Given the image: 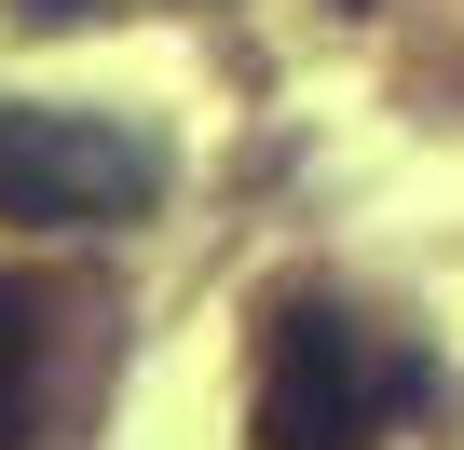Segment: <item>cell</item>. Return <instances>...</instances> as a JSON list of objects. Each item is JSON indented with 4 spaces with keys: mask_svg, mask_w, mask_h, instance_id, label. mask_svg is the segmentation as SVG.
<instances>
[{
    "mask_svg": "<svg viewBox=\"0 0 464 450\" xmlns=\"http://www.w3.org/2000/svg\"><path fill=\"white\" fill-rule=\"evenodd\" d=\"M423 396V355H369L355 314L328 301H287L274 341H260V450H382V423Z\"/></svg>",
    "mask_w": 464,
    "mask_h": 450,
    "instance_id": "cell-1",
    "label": "cell"
},
{
    "mask_svg": "<svg viewBox=\"0 0 464 450\" xmlns=\"http://www.w3.org/2000/svg\"><path fill=\"white\" fill-rule=\"evenodd\" d=\"M164 150L96 123V110H0V218L14 233H110V218H150Z\"/></svg>",
    "mask_w": 464,
    "mask_h": 450,
    "instance_id": "cell-2",
    "label": "cell"
},
{
    "mask_svg": "<svg viewBox=\"0 0 464 450\" xmlns=\"http://www.w3.org/2000/svg\"><path fill=\"white\" fill-rule=\"evenodd\" d=\"M28 314H42L28 287H0V382H14V369H28Z\"/></svg>",
    "mask_w": 464,
    "mask_h": 450,
    "instance_id": "cell-3",
    "label": "cell"
},
{
    "mask_svg": "<svg viewBox=\"0 0 464 450\" xmlns=\"http://www.w3.org/2000/svg\"><path fill=\"white\" fill-rule=\"evenodd\" d=\"M0 450H28V369L0 382Z\"/></svg>",
    "mask_w": 464,
    "mask_h": 450,
    "instance_id": "cell-4",
    "label": "cell"
},
{
    "mask_svg": "<svg viewBox=\"0 0 464 450\" xmlns=\"http://www.w3.org/2000/svg\"><path fill=\"white\" fill-rule=\"evenodd\" d=\"M69 14H96V0H28V28H69Z\"/></svg>",
    "mask_w": 464,
    "mask_h": 450,
    "instance_id": "cell-5",
    "label": "cell"
}]
</instances>
